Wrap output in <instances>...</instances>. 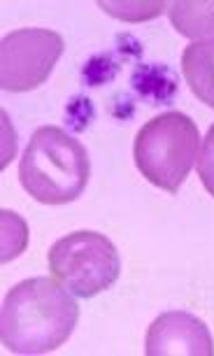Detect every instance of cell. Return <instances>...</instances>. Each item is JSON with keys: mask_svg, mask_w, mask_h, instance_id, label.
<instances>
[{"mask_svg": "<svg viewBox=\"0 0 214 356\" xmlns=\"http://www.w3.org/2000/svg\"><path fill=\"white\" fill-rule=\"evenodd\" d=\"M49 273L79 298L107 291L122 273L115 243L96 231H75L56 240L47 254Z\"/></svg>", "mask_w": 214, "mask_h": 356, "instance_id": "cell-4", "label": "cell"}, {"mask_svg": "<svg viewBox=\"0 0 214 356\" xmlns=\"http://www.w3.org/2000/svg\"><path fill=\"white\" fill-rule=\"evenodd\" d=\"M77 319V300L65 286L47 277L24 280L3 300L0 338L12 354H49L68 342Z\"/></svg>", "mask_w": 214, "mask_h": 356, "instance_id": "cell-1", "label": "cell"}, {"mask_svg": "<svg viewBox=\"0 0 214 356\" xmlns=\"http://www.w3.org/2000/svg\"><path fill=\"white\" fill-rule=\"evenodd\" d=\"M170 24L182 33L184 38H191L193 42L207 40L214 35V3H172L170 5Z\"/></svg>", "mask_w": 214, "mask_h": 356, "instance_id": "cell-8", "label": "cell"}, {"mask_svg": "<svg viewBox=\"0 0 214 356\" xmlns=\"http://www.w3.org/2000/svg\"><path fill=\"white\" fill-rule=\"evenodd\" d=\"M198 126L182 112H163L138 131L133 159L140 175L158 189L177 193L198 161Z\"/></svg>", "mask_w": 214, "mask_h": 356, "instance_id": "cell-3", "label": "cell"}, {"mask_svg": "<svg viewBox=\"0 0 214 356\" xmlns=\"http://www.w3.org/2000/svg\"><path fill=\"white\" fill-rule=\"evenodd\" d=\"M91 177L89 152L58 126H40L19 163L24 191L42 205H65L84 193Z\"/></svg>", "mask_w": 214, "mask_h": 356, "instance_id": "cell-2", "label": "cell"}, {"mask_svg": "<svg viewBox=\"0 0 214 356\" xmlns=\"http://www.w3.org/2000/svg\"><path fill=\"white\" fill-rule=\"evenodd\" d=\"M65 49L63 38L47 29H19L0 44V86L24 93L42 86Z\"/></svg>", "mask_w": 214, "mask_h": 356, "instance_id": "cell-5", "label": "cell"}, {"mask_svg": "<svg viewBox=\"0 0 214 356\" xmlns=\"http://www.w3.org/2000/svg\"><path fill=\"white\" fill-rule=\"evenodd\" d=\"M147 356H212L214 340L196 314L170 310L158 314L147 328Z\"/></svg>", "mask_w": 214, "mask_h": 356, "instance_id": "cell-6", "label": "cell"}, {"mask_svg": "<svg viewBox=\"0 0 214 356\" xmlns=\"http://www.w3.org/2000/svg\"><path fill=\"white\" fill-rule=\"evenodd\" d=\"M133 86L142 98L170 103L177 91V75L165 65H140L133 75Z\"/></svg>", "mask_w": 214, "mask_h": 356, "instance_id": "cell-9", "label": "cell"}, {"mask_svg": "<svg viewBox=\"0 0 214 356\" xmlns=\"http://www.w3.org/2000/svg\"><path fill=\"white\" fill-rule=\"evenodd\" d=\"M182 72L191 93L214 110V38L191 42L182 54Z\"/></svg>", "mask_w": 214, "mask_h": 356, "instance_id": "cell-7", "label": "cell"}, {"mask_svg": "<svg viewBox=\"0 0 214 356\" xmlns=\"http://www.w3.org/2000/svg\"><path fill=\"white\" fill-rule=\"evenodd\" d=\"M100 10L107 15L124 19V22H147V19L158 17L168 5L165 3H98Z\"/></svg>", "mask_w": 214, "mask_h": 356, "instance_id": "cell-10", "label": "cell"}, {"mask_svg": "<svg viewBox=\"0 0 214 356\" xmlns=\"http://www.w3.org/2000/svg\"><path fill=\"white\" fill-rule=\"evenodd\" d=\"M198 177L207 193L214 198V124L210 126L207 136L203 140V149H200V159H198Z\"/></svg>", "mask_w": 214, "mask_h": 356, "instance_id": "cell-11", "label": "cell"}]
</instances>
